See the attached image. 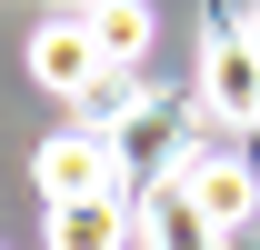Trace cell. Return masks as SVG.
I'll return each mask as SVG.
<instances>
[{
  "mask_svg": "<svg viewBox=\"0 0 260 250\" xmlns=\"http://www.w3.org/2000/svg\"><path fill=\"white\" fill-rule=\"evenodd\" d=\"M250 40H260V20H250Z\"/></svg>",
  "mask_w": 260,
  "mask_h": 250,
  "instance_id": "cell-8",
  "label": "cell"
},
{
  "mask_svg": "<svg viewBox=\"0 0 260 250\" xmlns=\"http://www.w3.org/2000/svg\"><path fill=\"white\" fill-rule=\"evenodd\" d=\"M180 190H190V200L220 220V230H240V220L260 210V180H250L230 150H180Z\"/></svg>",
  "mask_w": 260,
  "mask_h": 250,
  "instance_id": "cell-6",
  "label": "cell"
},
{
  "mask_svg": "<svg viewBox=\"0 0 260 250\" xmlns=\"http://www.w3.org/2000/svg\"><path fill=\"white\" fill-rule=\"evenodd\" d=\"M30 190L40 200H100V190H120L110 130H60V140H40L30 150Z\"/></svg>",
  "mask_w": 260,
  "mask_h": 250,
  "instance_id": "cell-2",
  "label": "cell"
},
{
  "mask_svg": "<svg viewBox=\"0 0 260 250\" xmlns=\"http://www.w3.org/2000/svg\"><path fill=\"white\" fill-rule=\"evenodd\" d=\"M80 20H90V40H100L110 70H140V50H150V0H90Z\"/></svg>",
  "mask_w": 260,
  "mask_h": 250,
  "instance_id": "cell-7",
  "label": "cell"
},
{
  "mask_svg": "<svg viewBox=\"0 0 260 250\" xmlns=\"http://www.w3.org/2000/svg\"><path fill=\"white\" fill-rule=\"evenodd\" d=\"M140 240V220H130L120 190H100V200H40V250H130Z\"/></svg>",
  "mask_w": 260,
  "mask_h": 250,
  "instance_id": "cell-4",
  "label": "cell"
},
{
  "mask_svg": "<svg viewBox=\"0 0 260 250\" xmlns=\"http://www.w3.org/2000/svg\"><path fill=\"white\" fill-rule=\"evenodd\" d=\"M130 220H140V250H230V230L180 190V170L140 190V210H130Z\"/></svg>",
  "mask_w": 260,
  "mask_h": 250,
  "instance_id": "cell-5",
  "label": "cell"
},
{
  "mask_svg": "<svg viewBox=\"0 0 260 250\" xmlns=\"http://www.w3.org/2000/svg\"><path fill=\"white\" fill-rule=\"evenodd\" d=\"M30 80H40V90H60V100H90L100 80H110L90 20H40V30H30Z\"/></svg>",
  "mask_w": 260,
  "mask_h": 250,
  "instance_id": "cell-3",
  "label": "cell"
},
{
  "mask_svg": "<svg viewBox=\"0 0 260 250\" xmlns=\"http://www.w3.org/2000/svg\"><path fill=\"white\" fill-rule=\"evenodd\" d=\"M200 110L230 130H260V40L240 20H210V40H200Z\"/></svg>",
  "mask_w": 260,
  "mask_h": 250,
  "instance_id": "cell-1",
  "label": "cell"
}]
</instances>
